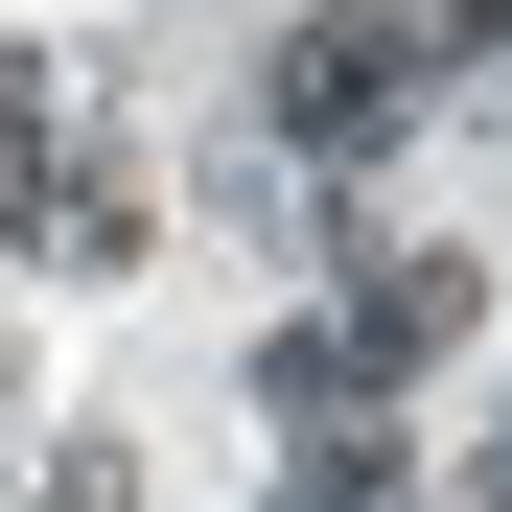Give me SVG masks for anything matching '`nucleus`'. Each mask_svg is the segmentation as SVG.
Listing matches in <instances>:
<instances>
[{"label": "nucleus", "mask_w": 512, "mask_h": 512, "mask_svg": "<svg viewBox=\"0 0 512 512\" xmlns=\"http://www.w3.org/2000/svg\"><path fill=\"white\" fill-rule=\"evenodd\" d=\"M466 512H512V419H489V443H466Z\"/></svg>", "instance_id": "obj_3"}, {"label": "nucleus", "mask_w": 512, "mask_h": 512, "mask_svg": "<svg viewBox=\"0 0 512 512\" xmlns=\"http://www.w3.org/2000/svg\"><path fill=\"white\" fill-rule=\"evenodd\" d=\"M419 94H443V70H419V24H396V0H326V24L280 47V140H303V163H373Z\"/></svg>", "instance_id": "obj_1"}, {"label": "nucleus", "mask_w": 512, "mask_h": 512, "mask_svg": "<svg viewBox=\"0 0 512 512\" xmlns=\"http://www.w3.org/2000/svg\"><path fill=\"white\" fill-rule=\"evenodd\" d=\"M396 24H419V70H489V47H512V0H396Z\"/></svg>", "instance_id": "obj_2"}]
</instances>
